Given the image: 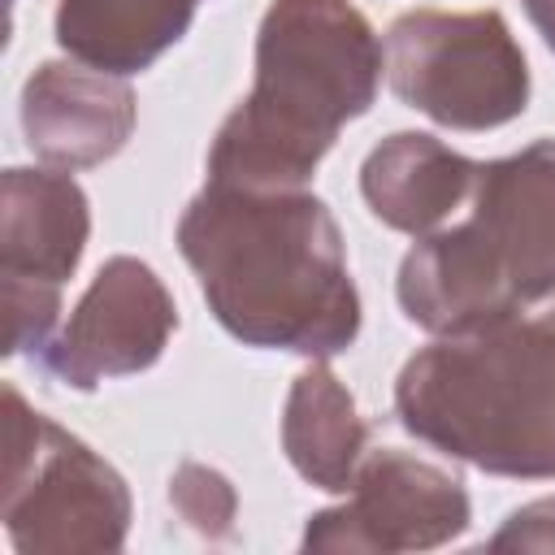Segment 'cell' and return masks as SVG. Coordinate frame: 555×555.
I'll return each mask as SVG.
<instances>
[{
    "instance_id": "obj_1",
    "label": "cell",
    "mask_w": 555,
    "mask_h": 555,
    "mask_svg": "<svg viewBox=\"0 0 555 555\" xmlns=\"http://www.w3.org/2000/svg\"><path fill=\"white\" fill-rule=\"evenodd\" d=\"M208 312L247 347L330 360L360 334V291L334 212L308 186L208 182L178 217Z\"/></svg>"
},
{
    "instance_id": "obj_2",
    "label": "cell",
    "mask_w": 555,
    "mask_h": 555,
    "mask_svg": "<svg viewBox=\"0 0 555 555\" xmlns=\"http://www.w3.org/2000/svg\"><path fill=\"white\" fill-rule=\"evenodd\" d=\"M386 52L351 0H269L256 78L208 147V182L308 186L338 130L377 100Z\"/></svg>"
},
{
    "instance_id": "obj_3",
    "label": "cell",
    "mask_w": 555,
    "mask_h": 555,
    "mask_svg": "<svg viewBox=\"0 0 555 555\" xmlns=\"http://www.w3.org/2000/svg\"><path fill=\"white\" fill-rule=\"evenodd\" d=\"M395 416L490 477H555V308L438 334L399 369Z\"/></svg>"
},
{
    "instance_id": "obj_4",
    "label": "cell",
    "mask_w": 555,
    "mask_h": 555,
    "mask_svg": "<svg viewBox=\"0 0 555 555\" xmlns=\"http://www.w3.org/2000/svg\"><path fill=\"white\" fill-rule=\"evenodd\" d=\"M399 308L425 334H464L555 295V139L477 160L468 217L403 256Z\"/></svg>"
},
{
    "instance_id": "obj_5",
    "label": "cell",
    "mask_w": 555,
    "mask_h": 555,
    "mask_svg": "<svg viewBox=\"0 0 555 555\" xmlns=\"http://www.w3.org/2000/svg\"><path fill=\"white\" fill-rule=\"evenodd\" d=\"M0 520L22 555L121 551L130 533L126 477L78 434L35 412L17 386H4Z\"/></svg>"
},
{
    "instance_id": "obj_6",
    "label": "cell",
    "mask_w": 555,
    "mask_h": 555,
    "mask_svg": "<svg viewBox=\"0 0 555 555\" xmlns=\"http://www.w3.org/2000/svg\"><path fill=\"white\" fill-rule=\"evenodd\" d=\"M395 100L447 130H494L529 108V61L499 9H412L386 30Z\"/></svg>"
},
{
    "instance_id": "obj_7",
    "label": "cell",
    "mask_w": 555,
    "mask_h": 555,
    "mask_svg": "<svg viewBox=\"0 0 555 555\" xmlns=\"http://www.w3.org/2000/svg\"><path fill=\"white\" fill-rule=\"evenodd\" d=\"M473 520L464 481L403 447L364 451L347 503L312 512L304 525V551H360L399 555L455 542Z\"/></svg>"
},
{
    "instance_id": "obj_8",
    "label": "cell",
    "mask_w": 555,
    "mask_h": 555,
    "mask_svg": "<svg viewBox=\"0 0 555 555\" xmlns=\"http://www.w3.org/2000/svg\"><path fill=\"white\" fill-rule=\"evenodd\" d=\"M173 330L178 304L156 269L139 256H113L100 264L69 321L48 338L35 364L69 390H95L100 382L152 369Z\"/></svg>"
},
{
    "instance_id": "obj_9",
    "label": "cell",
    "mask_w": 555,
    "mask_h": 555,
    "mask_svg": "<svg viewBox=\"0 0 555 555\" xmlns=\"http://www.w3.org/2000/svg\"><path fill=\"white\" fill-rule=\"evenodd\" d=\"M26 147L52 169H91L113 160L134 134V87L82 61H43L17 100Z\"/></svg>"
},
{
    "instance_id": "obj_10",
    "label": "cell",
    "mask_w": 555,
    "mask_h": 555,
    "mask_svg": "<svg viewBox=\"0 0 555 555\" xmlns=\"http://www.w3.org/2000/svg\"><path fill=\"white\" fill-rule=\"evenodd\" d=\"M91 238L87 191L69 169L13 165L0 178V278L65 286Z\"/></svg>"
},
{
    "instance_id": "obj_11",
    "label": "cell",
    "mask_w": 555,
    "mask_h": 555,
    "mask_svg": "<svg viewBox=\"0 0 555 555\" xmlns=\"http://www.w3.org/2000/svg\"><path fill=\"white\" fill-rule=\"evenodd\" d=\"M477 182V160L460 156L425 130L386 134L360 165V195L369 212L412 238L442 230V221L468 204Z\"/></svg>"
},
{
    "instance_id": "obj_12",
    "label": "cell",
    "mask_w": 555,
    "mask_h": 555,
    "mask_svg": "<svg viewBox=\"0 0 555 555\" xmlns=\"http://www.w3.org/2000/svg\"><path fill=\"white\" fill-rule=\"evenodd\" d=\"M199 4L204 0H61L52 30L74 61L130 78L191 30Z\"/></svg>"
},
{
    "instance_id": "obj_13",
    "label": "cell",
    "mask_w": 555,
    "mask_h": 555,
    "mask_svg": "<svg viewBox=\"0 0 555 555\" xmlns=\"http://www.w3.org/2000/svg\"><path fill=\"white\" fill-rule=\"evenodd\" d=\"M282 451L291 468L325 494H347L369 451V429L356 412V399L325 360H312L308 369H299V377L286 390Z\"/></svg>"
},
{
    "instance_id": "obj_14",
    "label": "cell",
    "mask_w": 555,
    "mask_h": 555,
    "mask_svg": "<svg viewBox=\"0 0 555 555\" xmlns=\"http://www.w3.org/2000/svg\"><path fill=\"white\" fill-rule=\"evenodd\" d=\"M169 507L173 516L204 542H230L234 538V516H238V494L230 477L212 464L182 460L169 477Z\"/></svg>"
},
{
    "instance_id": "obj_15",
    "label": "cell",
    "mask_w": 555,
    "mask_h": 555,
    "mask_svg": "<svg viewBox=\"0 0 555 555\" xmlns=\"http://www.w3.org/2000/svg\"><path fill=\"white\" fill-rule=\"evenodd\" d=\"M4 282V356H39L61 317V286L43 282Z\"/></svg>"
},
{
    "instance_id": "obj_16",
    "label": "cell",
    "mask_w": 555,
    "mask_h": 555,
    "mask_svg": "<svg viewBox=\"0 0 555 555\" xmlns=\"http://www.w3.org/2000/svg\"><path fill=\"white\" fill-rule=\"evenodd\" d=\"M486 546L490 551H555V494L516 507Z\"/></svg>"
},
{
    "instance_id": "obj_17",
    "label": "cell",
    "mask_w": 555,
    "mask_h": 555,
    "mask_svg": "<svg viewBox=\"0 0 555 555\" xmlns=\"http://www.w3.org/2000/svg\"><path fill=\"white\" fill-rule=\"evenodd\" d=\"M520 4H525V13H529L533 30L542 35V43L555 52V0H520Z\"/></svg>"
}]
</instances>
